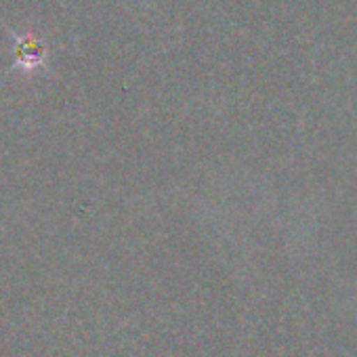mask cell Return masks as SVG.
I'll use <instances>...</instances> for the list:
<instances>
[{"instance_id": "cell-1", "label": "cell", "mask_w": 357, "mask_h": 357, "mask_svg": "<svg viewBox=\"0 0 357 357\" xmlns=\"http://www.w3.org/2000/svg\"><path fill=\"white\" fill-rule=\"evenodd\" d=\"M45 57H47V47L32 32L24 36H15V68L32 72L45 63Z\"/></svg>"}]
</instances>
